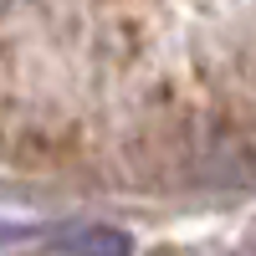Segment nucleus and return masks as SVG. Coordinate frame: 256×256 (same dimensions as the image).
<instances>
[{
	"label": "nucleus",
	"instance_id": "f257e3e1",
	"mask_svg": "<svg viewBox=\"0 0 256 256\" xmlns=\"http://www.w3.org/2000/svg\"><path fill=\"white\" fill-rule=\"evenodd\" d=\"M56 246L67 256H128V251H134V241H128L118 226H77Z\"/></svg>",
	"mask_w": 256,
	"mask_h": 256
}]
</instances>
